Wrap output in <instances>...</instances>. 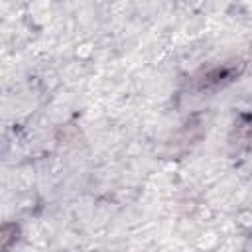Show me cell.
<instances>
[{"instance_id":"obj_1","label":"cell","mask_w":252,"mask_h":252,"mask_svg":"<svg viewBox=\"0 0 252 252\" xmlns=\"http://www.w3.org/2000/svg\"><path fill=\"white\" fill-rule=\"evenodd\" d=\"M16 234H18V228L14 224H6L2 228V248L4 250H8V246H10L12 240H16Z\"/></svg>"}]
</instances>
